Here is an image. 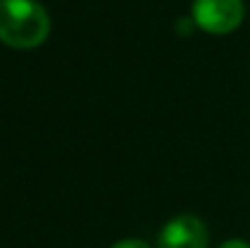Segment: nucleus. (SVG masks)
<instances>
[{"label":"nucleus","mask_w":250,"mask_h":248,"mask_svg":"<svg viewBox=\"0 0 250 248\" xmlns=\"http://www.w3.org/2000/svg\"><path fill=\"white\" fill-rule=\"evenodd\" d=\"M51 18L35 0H0V40L13 48H33L48 38Z\"/></svg>","instance_id":"nucleus-1"},{"label":"nucleus","mask_w":250,"mask_h":248,"mask_svg":"<svg viewBox=\"0 0 250 248\" xmlns=\"http://www.w3.org/2000/svg\"><path fill=\"white\" fill-rule=\"evenodd\" d=\"M220 248H250L248 242H244V240H229L226 244H222Z\"/></svg>","instance_id":"nucleus-5"},{"label":"nucleus","mask_w":250,"mask_h":248,"mask_svg":"<svg viewBox=\"0 0 250 248\" xmlns=\"http://www.w3.org/2000/svg\"><path fill=\"white\" fill-rule=\"evenodd\" d=\"M112 248H149V244L143 240H123V242H117Z\"/></svg>","instance_id":"nucleus-4"},{"label":"nucleus","mask_w":250,"mask_h":248,"mask_svg":"<svg viewBox=\"0 0 250 248\" xmlns=\"http://www.w3.org/2000/svg\"><path fill=\"white\" fill-rule=\"evenodd\" d=\"M193 20L207 33H230L244 20V2L242 0H193Z\"/></svg>","instance_id":"nucleus-2"},{"label":"nucleus","mask_w":250,"mask_h":248,"mask_svg":"<svg viewBox=\"0 0 250 248\" xmlns=\"http://www.w3.org/2000/svg\"><path fill=\"white\" fill-rule=\"evenodd\" d=\"M207 227L195 215H178L163 228L158 237V248H207Z\"/></svg>","instance_id":"nucleus-3"}]
</instances>
